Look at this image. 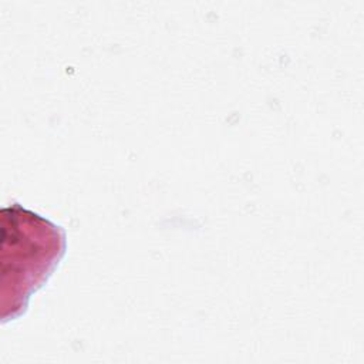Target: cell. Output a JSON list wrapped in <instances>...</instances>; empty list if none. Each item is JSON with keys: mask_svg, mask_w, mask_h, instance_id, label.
Returning <instances> with one entry per match:
<instances>
[{"mask_svg": "<svg viewBox=\"0 0 364 364\" xmlns=\"http://www.w3.org/2000/svg\"><path fill=\"white\" fill-rule=\"evenodd\" d=\"M10 239L3 235L1 243L10 245L11 269V306L24 309L33 291L50 277L65 249V236L60 226L37 213L13 206L10 209Z\"/></svg>", "mask_w": 364, "mask_h": 364, "instance_id": "cell-1", "label": "cell"}]
</instances>
